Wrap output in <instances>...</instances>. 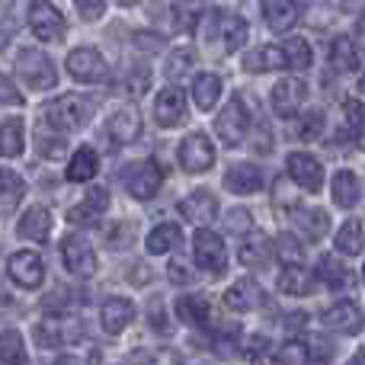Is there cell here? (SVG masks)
<instances>
[{
  "instance_id": "37",
  "label": "cell",
  "mask_w": 365,
  "mask_h": 365,
  "mask_svg": "<svg viewBox=\"0 0 365 365\" xmlns=\"http://www.w3.org/2000/svg\"><path fill=\"white\" fill-rule=\"evenodd\" d=\"M321 132H324V115L321 113L298 115L295 122H289V135H295L298 141H317Z\"/></svg>"
},
{
  "instance_id": "31",
  "label": "cell",
  "mask_w": 365,
  "mask_h": 365,
  "mask_svg": "<svg viewBox=\"0 0 365 365\" xmlns=\"http://www.w3.org/2000/svg\"><path fill=\"white\" fill-rule=\"evenodd\" d=\"M314 276L321 279L324 285H330L334 292H343V289H349V285H353V272H349L346 266L336 263L334 257H321V259H317Z\"/></svg>"
},
{
  "instance_id": "16",
  "label": "cell",
  "mask_w": 365,
  "mask_h": 365,
  "mask_svg": "<svg viewBox=\"0 0 365 365\" xmlns=\"http://www.w3.org/2000/svg\"><path fill=\"white\" fill-rule=\"evenodd\" d=\"M180 215L186 221H192V225H212L215 218H218V199H215L208 189H195L192 195H186V199L180 202Z\"/></svg>"
},
{
  "instance_id": "11",
  "label": "cell",
  "mask_w": 365,
  "mask_h": 365,
  "mask_svg": "<svg viewBox=\"0 0 365 365\" xmlns=\"http://www.w3.org/2000/svg\"><path fill=\"white\" fill-rule=\"evenodd\" d=\"M285 167H289V177L295 186L308 189V192H317V189L324 186V164L314 158V154L292 151L289 160H285Z\"/></svg>"
},
{
  "instance_id": "4",
  "label": "cell",
  "mask_w": 365,
  "mask_h": 365,
  "mask_svg": "<svg viewBox=\"0 0 365 365\" xmlns=\"http://www.w3.org/2000/svg\"><path fill=\"white\" fill-rule=\"evenodd\" d=\"M177 160L186 173H208L215 167V145L208 141V135L192 132L180 141Z\"/></svg>"
},
{
  "instance_id": "26",
  "label": "cell",
  "mask_w": 365,
  "mask_h": 365,
  "mask_svg": "<svg viewBox=\"0 0 365 365\" xmlns=\"http://www.w3.org/2000/svg\"><path fill=\"white\" fill-rule=\"evenodd\" d=\"M106 208H109V189L93 186V189H87V195H83L81 205H74L68 212V221L81 225V221H90V218H96V215H103Z\"/></svg>"
},
{
  "instance_id": "12",
  "label": "cell",
  "mask_w": 365,
  "mask_h": 365,
  "mask_svg": "<svg viewBox=\"0 0 365 365\" xmlns=\"http://www.w3.org/2000/svg\"><path fill=\"white\" fill-rule=\"evenodd\" d=\"M215 36H218V42H221V51H225V55H231V51H237L240 45L247 42L250 26H247V19L237 16V13L218 10V13H215Z\"/></svg>"
},
{
  "instance_id": "21",
  "label": "cell",
  "mask_w": 365,
  "mask_h": 365,
  "mask_svg": "<svg viewBox=\"0 0 365 365\" xmlns=\"http://www.w3.org/2000/svg\"><path fill=\"white\" fill-rule=\"evenodd\" d=\"M225 186L237 195H253L263 189V170L257 164H234L225 173Z\"/></svg>"
},
{
  "instance_id": "9",
  "label": "cell",
  "mask_w": 365,
  "mask_h": 365,
  "mask_svg": "<svg viewBox=\"0 0 365 365\" xmlns=\"http://www.w3.org/2000/svg\"><path fill=\"white\" fill-rule=\"evenodd\" d=\"M68 74L81 83H100L109 77V68H106L100 51L83 45V48H74L68 55Z\"/></svg>"
},
{
  "instance_id": "39",
  "label": "cell",
  "mask_w": 365,
  "mask_h": 365,
  "mask_svg": "<svg viewBox=\"0 0 365 365\" xmlns=\"http://www.w3.org/2000/svg\"><path fill=\"white\" fill-rule=\"evenodd\" d=\"M36 340H38V346H61L68 340L64 321L61 317H45L42 324H36Z\"/></svg>"
},
{
  "instance_id": "18",
  "label": "cell",
  "mask_w": 365,
  "mask_h": 365,
  "mask_svg": "<svg viewBox=\"0 0 365 365\" xmlns=\"http://www.w3.org/2000/svg\"><path fill=\"white\" fill-rule=\"evenodd\" d=\"M100 321H103V330L106 334H122V330L128 327V324L135 321V304L128 302V298H106L103 302V311H100Z\"/></svg>"
},
{
  "instance_id": "38",
  "label": "cell",
  "mask_w": 365,
  "mask_h": 365,
  "mask_svg": "<svg viewBox=\"0 0 365 365\" xmlns=\"http://www.w3.org/2000/svg\"><path fill=\"white\" fill-rule=\"evenodd\" d=\"M343 119H346V128L356 138V145L365 148V106L359 100H346L343 103Z\"/></svg>"
},
{
  "instance_id": "41",
  "label": "cell",
  "mask_w": 365,
  "mask_h": 365,
  "mask_svg": "<svg viewBox=\"0 0 365 365\" xmlns=\"http://www.w3.org/2000/svg\"><path fill=\"white\" fill-rule=\"evenodd\" d=\"M0 362H26L23 336L16 330H4L0 334Z\"/></svg>"
},
{
  "instance_id": "35",
  "label": "cell",
  "mask_w": 365,
  "mask_h": 365,
  "mask_svg": "<svg viewBox=\"0 0 365 365\" xmlns=\"http://www.w3.org/2000/svg\"><path fill=\"white\" fill-rule=\"evenodd\" d=\"M272 257L282 266H298V263H304V247L298 244L295 234H279L276 244H272Z\"/></svg>"
},
{
  "instance_id": "28",
  "label": "cell",
  "mask_w": 365,
  "mask_h": 365,
  "mask_svg": "<svg viewBox=\"0 0 365 365\" xmlns=\"http://www.w3.org/2000/svg\"><path fill=\"white\" fill-rule=\"evenodd\" d=\"M182 244V227L173 225V221H164V225H158L151 234H148V253H154V257H160V253H170L177 250Z\"/></svg>"
},
{
  "instance_id": "55",
  "label": "cell",
  "mask_w": 365,
  "mask_h": 365,
  "mask_svg": "<svg viewBox=\"0 0 365 365\" xmlns=\"http://www.w3.org/2000/svg\"><path fill=\"white\" fill-rule=\"evenodd\" d=\"M115 4H122V6H135V4H141V0H115Z\"/></svg>"
},
{
  "instance_id": "47",
  "label": "cell",
  "mask_w": 365,
  "mask_h": 365,
  "mask_svg": "<svg viewBox=\"0 0 365 365\" xmlns=\"http://www.w3.org/2000/svg\"><path fill=\"white\" fill-rule=\"evenodd\" d=\"M250 212H244V208H234V212H227V227H231V231H250Z\"/></svg>"
},
{
  "instance_id": "3",
  "label": "cell",
  "mask_w": 365,
  "mask_h": 365,
  "mask_svg": "<svg viewBox=\"0 0 365 365\" xmlns=\"http://www.w3.org/2000/svg\"><path fill=\"white\" fill-rule=\"evenodd\" d=\"M247 125H250V113L244 109V100H240V96H231L227 106L221 109L218 119H215V132H218L221 145L237 148L240 141L247 138Z\"/></svg>"
},
{
  "instance_id": "53",
  "label": "cell",
  "mask_w": 365,
  "mask_h": 365,
  "mask_svg": "<svg viewBox=\"0 0 365 365\" xmlns=\"http://www.w3.org/2000/svg\"><path fill=\"white\" fill-rule=\"evenodd\" d=\"M158 359H160V362H180V359H182V356H177V353H170V349H164V353H160V356H158Z\"/></svg>"
},
{
  "instance_id": "40",
  "label": "cell",
  "mask_w": 365,
  "mask_h": 365,
  "mask_svg": "<svg viewBox=\"0 0 365 365\" xmlns=\"http://www.w3.org/2000/svg\"><path fill=\"white\" fill-rule=\"evenodd\" d=\"M298 221H302V231L308 234V237H314V240H321L324 234L330 231V215L321 212V208H308V212H302V218Z\"/></svg>"
},
{
  "instance_id": "20",
  "label": "cell",
  "mask_w": 365,
  "mask_h": 365,
  "mask_svg": "<svg viewBox=\"0 0 365 365\" xmlns=\"http://www.w3.org/2000/svg\"><path fill=\"white\" fill-rule=\"evenodd\" d=\"M298 0H263V19L272 32H289L298 23Z\"/></svg>"
},
{
  "instance_id": "33",
  "label": "cell",
  "mask_w": 365,
  "mask_h": 365,
  "mask_svg": "<svg viewBox=\"0 0 365 365\" xmlns=\"http://www.w3.org/2000/svg\"><path fill=\"white\" fill-rule=\"evenodd\" d=\"M359 177H356L353 170H340L334 177V202L340 208H353L359 205Z\"/></svg>"
},
{
  "instance_id": "52",
  "label": "cell",
  "mask_w": 365,
  "mask_h": 365,
  "mask_svg": "<svg viewBox=\"0 0 365 365\" xmlns=\"http://www.w3.org/2000/svg\"><path fill=\"white\" fill-rule=\"evenodd\" d=\"M343 4V10H349V13H365V0H340Z\"/></svg>"
},
{
  "instance_id": "7",
  "label": "cell",
  "mask_w": 365,
  "mask_h": 365,
  "mask_svg": "<svg viewBox=\"0 0 365 365\" xmlns=\"http://www.w3.org/2000/svg\"><path fill=\"white\" fill-rule=\"evenodd\" d=\"M6 276L19 289H38L45 282V259L36 250H16L6 259Z\"/></svg>"
},
{
  "instance_id": "17",
  "label": "cell",
  "mask_w": 365,
  "mask_h": 365,
  "mask_svg": "<svg viewBox=\"0 0 365 365\" xmlns=\"http://www.w3.org/2000/svg\"><path fill=\"white\" fill-rule=\"evenodd\" d=\"M321 324L327 330H336V334H359L365 321H362V308L356 302H340V304L324 311Z\"/></svg>"
},
{
  "instance_id": "43",
  "label": "cell",
  "mask_w": 365,
  "mask_h": 365,
  "mask_svg": "<svg viewBox=\"0 0 365 365\" xmlns=\"http://www.w3.org/2000/svg\"><path fill=\"white\" fill-rule=\"evenodd\" d=\"M266 253H269V244H266L263 237H250L244 247H240V259H244V266H253V269H259V266L266 263Z\"/></svg>"
},
{
  "instance_id": "8",
  "label": "cell",
  "mask_w": 365,
  "mask_h": 365,
  "mask_svg": "<svg viewBox=\"0 0 365 365\" xmlns=\"http://www.w3.org/2000/svg\"><path fill=\"white\" fill-rule=\"evenodd\" d=\"M160 186H164V167H160L154 158L141 160V164H135L132 170L125 173V189L141 202L154 199Z\"/></svg>"
},
{
  "instance_id": "45",
  "label": "cell",
  "mask_w": 365,
  "mask_h": 365,
  "mask_svg": "<svg viewBox=\"0 0 365 365\" xmlns=\"http://www.w3.org/2000/svg\"><path fill=\"white\" fill-rule=\"evenodd\" d=\"M0 103H4V106H23V93H19L16 83L6 74H0Z\"/></svg>"
},
{
  "instance_id": "34",
  "label": "cell",
  "mask_w": 365,
  "mask_h": 365,
  "mask_svg": "<svg viewBox=\"0 0 365 365\" xmlns=\"http://www.w3.org/2000/svg\"><path fill=\"white\" fill-rule=\"evenodd\" d=\"M334 247H336V253H343V257H359L362 247H365V234H362L359 221H346V225L336 231Z\"/></svg>"
},
{
  "instance_id": "30",
  "label": "cell",
  "mask_w": 365,
  "mask_h": 365,
  "mask_svg": "<svg viewBox=\"0 0 365 365\" xmlns=\"http://www.w3.org/2000/svg\"><path fill=\"white\" fill-rule=\"evenodd\" d=\"M26 151V125L23 119H6L0 125V158H19Z\"/></svg>"
},
{
  "instance_id": "56",
  "label": "cell",
  "mask_w": 365,
  "mask_h": 365,
  "mask_svg": "<svg viewBox=\"0 0 365 365\" xmlns=\"http://www.w3.org/2000/svg\"><path fill=\"white\" fill-rule=\"evenodd\" d=\"M356 362H365V349H359V353H356Z\"/></svg>"
},
{
  "instance_id": "15",
  "label": "cell",
  "mask_w": 365,
  "mask_h": 365,
  "mask_svg": "<svg viewBox=\"0 0 365 365\" xmlns=\"http://www.w3.org/2000/svg\"><path fill=\"white\" fill-rule=\"evenodd\" d=\"M225 304L231 311H240V314H247V311H257V308H263L266 304V292L259 289L253 279H237V282H231L227 285V292H225Z\"/></svg>"
},
{
  "instance_id": "29",
  "label": "cell",
  "mask_w": 365,
  "mask_h": 365,
  "mask_svg": "<svg viewBox=\"0 0 365 365\" xmlns=\"http://www.w3.org/2000/svg\"><path fill=\"white\" fill-rule=\"evenodd\" d=\"M100 173V154L93 148H77L74 158L68 164V180L71 182H87Z\"/></svg>"
},
{
  "instance_id": "22",
  "label": "cell",
  "mask_w": 365,
  "mask_h": 365,
  "mask_svg": "<svg viewBox=\"0 0 365 365\" xmlns=\"http://www.w3.org/2000/svg\"><path fill=\"white\" fill-rule=\"evenodd\" d=\"M109 135H113V141H119V145H128V141H135L141 135V115L135 106H122L115 109L113 115H109Z\"/></svg>"
},
{
  "instance_id": "50",
  "label": "cell",
  "mask_w": 365,
  "mask_h": 365,
  "mask_svg": "<svg viewBox=\"0 0 365 365\" xmlns=\"http://www.w3.org/2000/svg\"><path fill=\"white\" fill-rule=\"evenodd\" d=\"M170 276H173V282H189V279H192V276H189V269H186L182 263H173V266H170Z\"/></svg>"
},
{
  "instance_id": "2",
  "label": "cell",
  "mask_w": 365,
  "mask_h": 365,
  "mask_svg": "<svg viewBox=\"0 0 365 365\" xmlns=\"http://www.w3.org/2000/svg\"><path fill=\"white\" fill-rule=\"evenodd\" d=\"M16 74L26 87L32 90H51L58 83V71L51 64L48 55H42L38 48H19L16 55Z\"/></svg>"
},
{
  "instance_id": "36",
  "label": "cell",
  "mask_w": 365,
  "mask_h": 365,
  "mask_svg": "<svg viewBox=\"0 0 365 365\" xmlns=\"http://www.w3.org/2000/svg\"><path fill=\"white\" fill-rule=\"evenodd\" d=\"M282 55H285V68L289 71H308L311 68V45L304 38H285L282 42Z\"/></svg>"
},
{
  "instance_id": "54",
  "label": "cell",
  "mask_w": 365,
  "mask_h": 365,
  "mask_svg": "<svg viewBox=\"0 0 365 365\" xmlns=\"http://www.w3.org/2000/svg\"><path fill=\"white\" fill-rule=\"evenodd\" d=\"M356 32H359V42L365 45V19H359V26H356Z\"/></svg>"
},
{
  "instance_id": "49",
  "label": "cell",
  "mask_w": 365,
  "mask_h": 365,
  "mask_svg": "<svg viewBox=\"0 0 365 365\" xmlns=\"http://www.w3.org/2000/svg\"><path fill=\"white\" fill-rule=\"evenodd\" d=\"M199 6H202V0H180L173 10H177L182 19H195V16H199Z\"/></svg>"
},
{
  "instance_id": "24",
  "label": "cell",
  "mask_w": 365,
  "mask_h": 365,
  "mask_svg": "<svg viewBox=\"0 0 365 365\" xmlns=\"http://www.w3.org/2000/svg\"><path fill=\"white\" fill-rule=\"evenodd\" d=\"M26 195V182L19 173L6 170V167H0V218H6V215L16 212V205L23 202Z\"/></svg>"
},
{
  "instance_id": "25",
  "label": "cell",
  "mask_w": 365,
  "mask_h": 365,
  "mask_svg": "<svg viewBox=\"0 0 365 365\" xmlns=\"http://www.w3.org/2000/svg\"><path fill=\"white\" fill-rule=\"evenodd\" d=\"M330 64H334V71H340V74H356V71L362 68L359 45L343 36L334 38V45H330Z\"/></svg>"
},
{
  "instance_id": "27",
  "label": "cell",
  "mask_w": 365,
  "mask_h": 365,
  "mask_svg": "<svg viewBox=\"0 0 365 365\" xmlns=\"http://www.w3.org/2000/svg\"><path fill=\"white\" fill-rule=\"evenodd\" d=\"M218 96H221V77L218 74H195V81H192L195 109L212 113V109L218 106Z\"/></svg>"
},
{
  "instance_id": "46",
  "label": "cell",
  "mask_w": 365,
  "mask_h": 365,
  "mask_svg": "<svg viewBox=\"0 0 365 365\" xmlns=\"http://www.w3.org/2000/svg\"><path fill=\"white\" fill-rule=\"evenodd\" d=\"M77 10H81V16L87 19V23H93V19L103 16V10H106V0H74Z\"/></svg>"
},
{
  "instance_id": "10",
  "label": "cell",
  "mask_w": 365,
  "mask_h": 365,
  "mask_svg": "<svg viewBox=\"0 0 365 365\" xmlns=\"http://www.w3.org/2000/svg\"><path fill=\"white\" fill-rule=\"evenodd\" d=\"M61 259H64V269H68L71 276L87 279L96 272V250L83 237H74V234L61 240Z\"/></svg>"
},
{
  "instance_id": "42",
  "label": "cell",
  "mask_w": 365,
  "mask_h": 365,
  "mask_svg": "<svg viewBox=\"0 0 365 365\" xmlns=\"http://www.w3.org/2000/svg\"><path fill=\"white\" fill-rule=\"evenodd\" d=\"M192 61H195V51H192V48H177V51H170V58H167V64H164L167 81H180L182 74H189Z\"/></svg>"
},
{
  "instance_id": "51",
  "label": "cell",
  "mask_w": 365,
  "mask_h": 365,
  "mask_svg": "<svg viewBox=\"0 0 365 365\" xmlns=\"http://www.w3.org/2000/svg\"><path fill=\"white\" fill-rule=\"evenodd\" d=\"M304 324H308V314H304V311H295V314H289V330H302Z\"/></svg>"
},
{
  "instance_id": "5",
  "label": "cell",
  "mask_w": 365,
  "mask_h": 365,
  "mask_svg": "<svg viewBox=\"0 0 365 365\" xmlns=\"http://www.w3.org/2000/svg\"><path fill=\"white\" fill-rule=\"evenodd\" d=\"M26 19H29L32 36L42 38V42H58V38L64 36V26H68L61 10H58L55 4H48V0H32Z\"/></svg>"
},
{
  "instance_id": "23",
  "label": "cell",
  "mask_w": 365,
  "mask_h": 365,
  "mask_svg": "<svg viewBox=\"0 0 365 365\" xmlns=\"http://www.w3.org/2000/svg\"><path fill=\"white\" fill-rule=\"evenodd\" d=\"M317 276L311 269H304L302 263L298 266H285L282 276H279V292L282 295H314Z\"/></svg>"
},
{
  "instance_id": "6",
  "label": "cell",
  "mask_w": 365,
  "mask_h": 365,
  "mask_svg": "<svg viewBox=\"0 0 365 365\" xmlns=\"http://www.w3.org/2000/svg\"><path fill=\"white\" fill-rule=\"evenodd\" d=\"M192 259H195V266H202V269H208V272H225L227 250H225L221 234L208 231V227L195 231V237H192Z\"/></svg>"
},
{
  "instance_id": "14",
  "label": "cell",
  "mask_w": 365,
  "mask_h": 365,
  "mask_svg": "<svg viewBox=\"0 0 365 365\" xmlns=\"http://www.w3.org/2000/svg\"><path fill=\"white\" fill-rule=\"evenodd\" d=\"M269 100H272V109L289 119V115H295L298 106L308 100V83L298 81V77H285V81H279L276 87H272Z\"/></svg>"
},
{
  "instance_id": "48",
  "label": "cell",
  "mask_w": 365,
  "mask_h": 365,
  "mask_svg": "<svg viewBox=\"0 0 365 365\" xmlns=\"http://www.w3.org/2000/svg\"><path fill=\"white\" fill-rule=\"evenodd\" d=\"M38 151H42L45 158H61V154H64V138L48 141V135L38 132Z\"/></svg>"
},
{
  "instance_id": "57",
  "label": "cell",
  "mask_w": 365,
  "mask_h": 365,
  "mask_svg": "<svg viewBox=\"0 0 365 365\" xmlns=\"http://www.w3.org/2000/svg\"><path fill=\"white\" fill-rule=\"evenodd\" d=\"M359 90H362V96H365V74H362V81H359Z\"/></svg>"
},
{
  "instance_id": "44",
  "label": "cell",
  "mask_w": 365,
  "mask_h": 365,
  "mask_svg": "<svg viewBox=\"0 0 365 365\" xmlns=\"http://www.w3.org/2000/svg\"><path fill=\"white\" fill-rule=\"evenodd\" d=\"M276 362H308L311 359V353H308V343H285L282 349H279L276 356H272Z\"/></svg>"
},
{
  "instance_id": "1",
  "label": "cell",
  "mask_w": 365,
  "mask_h": 365,
  "mask_svg": "<svg viewBox=\"0 0 365 365\" xmlns=\"http://www.w3.org/2000/svg\"><path fill=\"white\" fill-rule=\"evenodd\" d=\"M90 115H93V103L83 100V96H77V93H64V96H58V100H51L48 106H45V122L61 135L83 128L90 122Z\"/></svg>"
},
{
  "instance_id": "13",
  "label": "cell",
  "mask_w": 365,
  "mask_h": 365,
  "mask_svg": "<svg viewBox=\"0 0 365 365\" xmlns=\"http://www.w3.org/2000/svg\"><path fill=\"white\" fill-rule=\"evenodd\" d=\"M154 119L160 128H177L186 122V96L180 87H164L154 100Z\"/></svg>"
},
{
  "instance_id": "19",
  "label": "cell",
  "mask_w": 365,
  "mask_h": 365,
  "mask_svg": "<svg viewBox=\"0 0 365 365\" xmlns=\"http://www.w3.org/2000/svg\"><path fill=\"white\" fill-rule=\"evenodd\" d=\"M16 234L23 240H36V244H45L51 234V212L45 205H32L29 212L19 218L16 225Z\"/></svg>"
},
{
  "instance_id": "32",
  "label": "cell",
  "mask_w": 365,
  "mask_h": 365,
  "mask_svg": "<svg viewBox=\"0 0 365 365\" xmlns=\"http://www.w3.org/2000/svg\"><path fill=\"white\" fill-rule=\"evenodd\" d=\"M177 317L186 327H205L208 324V304L199 295H182L177 298Z\"/></svg>"
}]
</instances>
